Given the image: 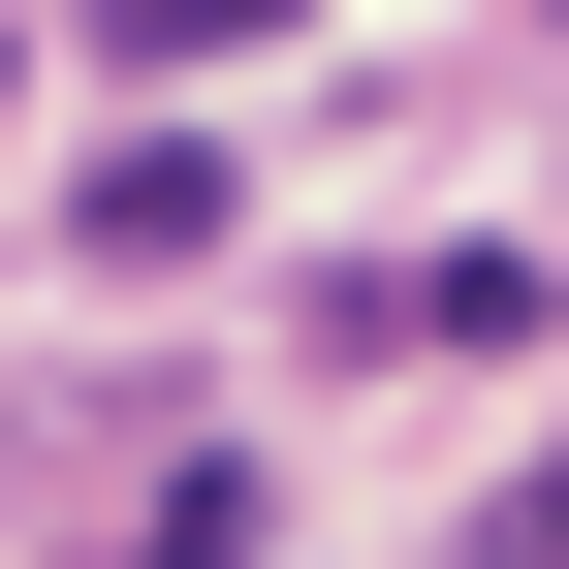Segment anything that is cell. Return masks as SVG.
<instances>
[{
	"label": "cell",
	"mask_w": 569,
	"mask_h": 569,
	"mask_svg": "<svg viewBox=\"0 0 569 569\" xmlns=\"http://www.w3.org/2000/svg\"><path fill=\"white\" fill-rule=\"evenodd\" d=\"M63 253H127V284H159V253H222V159H190V127H127V159L63 190Z\"/></svg>",
	"instance_id": "1"
},
{
	"label": "cell",
	"mask_w": 569,
	"mask_h": 569,
	"mask_svg": "<svg viewBox=\"0 0 569 569\" xmlns=\"http://www.w3.org/2000/svg\"><path fill=\"white\" fill-rule=\"evenodd\" d=\"M127 569H222V475H190V507H159V538H127Z\"/></svg>",
	"instance_id": "2"
}]
</instances>
